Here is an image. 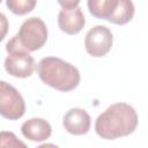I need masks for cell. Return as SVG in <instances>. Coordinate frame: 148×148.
<instances>
[{
    "label": "cell",
    "instance_id": "obj_1",
    "mask_svg": "<svg viewBox=\"0 0 148 148\" xmlns=\"http://www.w3.org/2000/svg\"><path fill=\"white\" fill-rule=\"evenodd\" d=\"M139 118L133 106L127 103H114L102 112L95 121V131L98 136L105 140L132 134L138 126Z\"/></svg>",
    "mask_w": 148,
    "mask_h": 148
},
{
    "label": "cell",
    "instance_id": "obj_2",
    "mask_svg": "<svg viewBox=\"0 0 148 148\" xmlns=\"http://www.w3.org/2000/svg\"><path fill=\"white\" fill-rule=\"evenodd\" d=\"M37 73L43 83L59 91L74 90L81 80L74 65L57 57L43 58L37 64Z\"/></svg>",
    "mask_w": 148,
    "mask_h": 148
},
{
    "label": "cell",
    "instance_id": "obj_3",
    "mask_svg": "<svg viewBox=\"0 0 148 148\" xmlns=\"http://www.w3.org/2000/svg\"><path fill=\"white\" fill-rule=\"evenodd\" d=\"M13 38L25 51H37L42 49L47 40L46 24L39 17H30L22 23L18 32Z\"/></svg>",
    "mask_w": 148,
    "mask_h": 148
},
{
    "label": "cell",
    "instance_id": "obj_4",
    "mask_svg": "<svg viewBox=\"0 0 148 148\" xmlns=\"http://www.w3.org/2000/svg\"><path fill=\"white\" fill-rule=\"evenodd\" d=\"M6 51L8 56L5 59V69L9 75L21 79L32 75L35 71V60L14 38L6 44Z\"/></svg>",
    "mask_w": 148,
    "mask_h": 148
},
{
    "label": "cell",
    "instance_id": "obj_5",
    "mask_svg": "<svg viewBox=\"0 0 148 148\" xmlns=\"http://www.w3.org/2000/svg\"><path fill=\"white\" fill-rule=\"evenodd\" d=\"M25 113V102L18 90L6 81H0V116L17 120Z\"/></svg>",
    "mask_w": 148,
    "mask_h": 148
},
{
    "label": "cell",
    "instance_id": "obj_6",
    "mask_svg": "<svg viewBox=\"0 0 148 148\" xmlns=\"http://www.w3.org/2000/svg\"><path fill=\"white\" fill-rule=\"evenodd\" d=\"M112 32L105 25H95L87 32L84 38L86 51L94 58H102L106 56L112 47Z\"/></svg>",
    "mask_w": 148,
    "mask_h": 148
},
{
    "label": "cell",
    "instance_id": "obj_7",
    "mask_svg": "<svg viewBox=\"0 0 148 148\" xmlns=\"http://www.w3.org/2000/svg\"><path fill=\"white\" fill-rule=\"evenodd\" d=\"M62 125L68 133L74 135H83L89 132L91 119L86 110L73 108L65 113Z\"/></svg>",
    "mask_w": 148,
    "mask_h": 148
},
{
    "label": "cell",
    "instance_id": "obj_8",
    "mask_svg": "<svg viewBox=\"0 0 148 148\" xmlns=\"http://www.w3.org/2000/svg\"><path fill=\"white\" fill-rule=\"evenodd\" d=\"M84 15L79 6L73 8H62L58 14L59 29L67 35H76L84 27Z\"/></svg>",
    "mask_w": 148,
    "mask_h": 148
},
{
    "label": "cell",
    "instance_id": "obj_9",
    "mask_svg": "<svg viewBox=\"0 0 148 148\" xmlns=\"http://www.w3.org/2000/svg\"><path fill=\"white\" fill-rule=\"evenodd\" d=\"M21 132L25 139L40 142L47 140L51 136L52 127L50 123L43 118H31L22 124Z\"/></svg>",
    "mask_w": 148,
    "mask_h": 148
},
{
    "label": "cell",
    "instance_id": "obj_10",
    "mask_svg": "<svg viewBox=\"0 0 148 148\" xmlns=\"http://www.w3.org/2000/svg\"><path fill=\"white\" fill-rule=\"evenodd\" d=\"M119 0H88L87 6L89 13L99 20L110 21L117 10Z\"/></svg>",
    "mask_w": 148,
    "mask_h": 148
},
{
    "label": "cell",
    "instance_id": "obj_11",
    "mask_svg": "<svg viewBox=\"0 0 148 148\" xmlns=\"http://www.w3.org/2000/svg\"><path fill=\"white\" fill-rule=\"evenodd\" d=\"M134 12H135V8L132 0H119L117 10L109 22L117 25H124L133 18Z\"/></svg>",
    "mask_w": 148,
    "mask_h": 148
},
{
    "label": "cell",
    "instance_id": "obj_12",
    "mask_svg": "<svg viewBox=\"0 0 148 148\" xmlns=\"http://www.w3.org/2000/svg\"><path fill=\"white\" fill-rule=\"evenodd\" d=\"M37 0H6L8 9L15 15H25L32 12L36 7Z\"/></svg>",
    "mask_w": 148,
    "mask_h": 148
},
{
    "label": "cell",
    "instance_id": "obj_13",
    "mask_svg": "<svg viewBox=\"0 0 148 148\" xmlns=\"http://www.w3.org/2000/svg\"><path fill=\"white\" fill-rule=\"evenodd\" d=\"M6 147V148H17L22 147L25 148L27 145L22 142L21 140L17 139V136L13 132L8 131H1L0 132V148Z\"/></svg>",
    "mask_w": 148,
    "mask_h": 148
},
{
    "label": "cell",
    "instance_id": "obj_14",
    "mask_svg": "<svg viewBox=\"0 0 148 148\" xmlns=\"http://www.w3.org/2000/svg\"><path fill=\"white\" fill-rule=\"evenodd\" d=\"M8 28H9L8 18L6 17L5 14L0 13V42L6 37V35L8 32Z\"/></svg>",
    "mask_w": 148,
    "mask_h": 148
},
{
    "label": "cell",
    "instance_id": "obj_15",
    "mask_svg": "<svg viewBox=\"0 0 148 148\" xmlns=\"http://www.w3.org/2000/svg\"><path fill=\"white\" fill-rule=\"evenodd\" d=\"M58 3L62 7V8H73L76 7L80 2V0H57Z\"/></svg>",
    "mask_w": 148,
    "mask_h": 148
},
{
    "label": "cell",
    "instance_id": "obj_16",
    "mask_svg": "<svg viewBox=\"0 0 148 148\" xmlns=\"http://www.w3.org/2000/svg\"><path fill=\"white\" fill-rule=\"evenodd\" d=\"M1 1H2V0H0V3H1Z\"/></svg>",
    "mask_w": 148,
    "mask_h": 148
}]
</instances>
